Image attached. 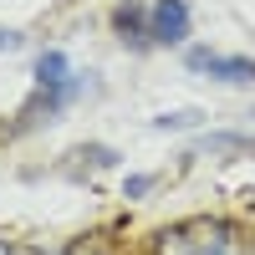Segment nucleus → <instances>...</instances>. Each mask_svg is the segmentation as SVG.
I'll list each match as a JSON object with an SVG mask.
<instances>
[{
	"mask_svg": "<svg viewBox=\"0 0 255 255\" xmlns=\"http://www.w3.org/2000/svg\"><path fill=\"white\" fill-rule=\"evenodd\" d=\"M82 87H87V77H82L77 67H72V56L67 51H41V61H36V92H31V102H26V123H41V118H56L61 108H72V102L82 97Z\"/></svg>",
	"mask_w": 255,
	"mask_h": 255,
	"instance_id": "obj_1",
	"label": "nucleus"
},
{
	"mask_svg": "<svg viewBox=\"0 0 255 255\" xmlns=\"http://www.w3.org/2000/svg\"><path fill=\"white\" fill-rule=\"evenodd\" d=\"M184 67L215 77V82H225V87H255V61L250 56H225V51H209V46H189Z\"/></svg>",
	"mask_w": 255,
	"mask_h": 255,
	"instance_id": "obj_2",
	"label": "nucleus"
},
{
	"mask_svg": "<svg viewBox=\"0 0 255 255\" xmlns=\"http://www.w3.org/2000/svg\"><path fill=\"white\" fill-rule=\"evenodd\" d=\"M189 26H194L189 0H153V5H148V41H153V46H184Z\"/></svg>",
	"mask_w": 255,
	"mask_h": 255,
	"instance_id": "obj_3",
	"label": "nucleus"
},
{
	"mask_svg": "<svg viewBox=\"0 0 255 255\" xmlns=\"http://www.w3.org/2000/svg\"><path fill=\"white\" fill-rule=\"evenodd\" d=\"M113 26H118L123 41H133V46H153V41H148V5H133V0L118 5L113 10Z\"/></svg>",
	"mask_w": 255,
	"mask_h": 255,
	"instance_id": "obj_4",
	"label": "nucleus"
},
{
	"mask_svg": "<svg viewBox=\"0 0 255 255\" xmlns=\"http://www.w3.org/2000/svg\"><path fill=\"white\" fill-rule=\"evenodd\" d=\"M199 148H209V153H255V138L250 133H204Z\"/></svg>",
	"mask_w": 255,
	"mask_h": 255,
	"instance_id": "obj_5",
	"label": "nucleus"
},
{
	"mask_svg": "<svg viewBox=\"0 0 255 255\" xmlns=\"http://www.w3.org/2000/svg\"><path fill=\"white\" fill-rule=\"evenodd\" d=\"M199 123H204V113H194V108H184V113H158V118H153L158 133H184V128H199Z\"/></svg>",
	"mask_w": 255,
	"mask_h": 255,
	"instance_id": "obj_6",
	"label": "nucleus"
},
{
	"mask_svg": "<svg viewBox=\"0 0 255 255\" xmlns=\"http://www.w3.org/2000/svg\"><path fill=\"white\" fill-rule=\"evenodd\" d=\"M189 255H240V250H235V240H230L225 230H215V235H209V240H199Z\"/></svg>",
	"mask_w": 255,
	"mask_h": 255,
	"instance_id": "obj_7",
	"label": "nucleus"
},
{
	"mask_svg": "<svg viewBox=\"0 0 255 255\" xmlns=\"http://www.w3.org/2000/svg\"><path fill=\"white\" fill-rule=\"evenodd\" d=\"M148 189H153V174H133V179L123 184V194H128V199H143Z\"/></svg>",
	"mask_w": 255,
	"mask_h": 255,
	"instance_id": "obj_8",
	"label": "nucleus"
},
{
	"mask_svg": "<svg viewBox=\"0 0 255 255\" xmlns=\"http://www.w3.org/2000/svg\"><path fill=\"white\" fill-rule=\"evenodd\" d=\"M20 46H26V36L10 31V26H0V56H10V51H20Z\"/></svg>",
	"mask_w": 255,
	"mask_h": 255,
	"instance_id": "obj_9",
	"label": "nucleus"
},
{
	"mask_svg": "<svg viewBox=\"0 0 255 255\" xmlns=\"http://www.w3.org/2000/svg\"><path fill=\"white\" fill-rule=\"evenodd\" d=\"M77 255H102V250H77Z\"/></svg>",
	"mask_w": 255,
	"mask_h": 255,
	"instance_id": "obj_10",
	"label": "nucleus"
},
{
	"mask_svg": "<svg viewBox=\"0 0 255 255\" xmlns=\"http://www.w3.org/2000/svg\"><path fill=\"white\" fill-rule=\"evenodd\" d=\"M0 255H10V250H5V245H0Z\"/></svg>",
	"mask_w": 255,
	"mask_h": 255,
	"instance_id": "obj_11",
	"label": "nucleus"
}]
</instances>
